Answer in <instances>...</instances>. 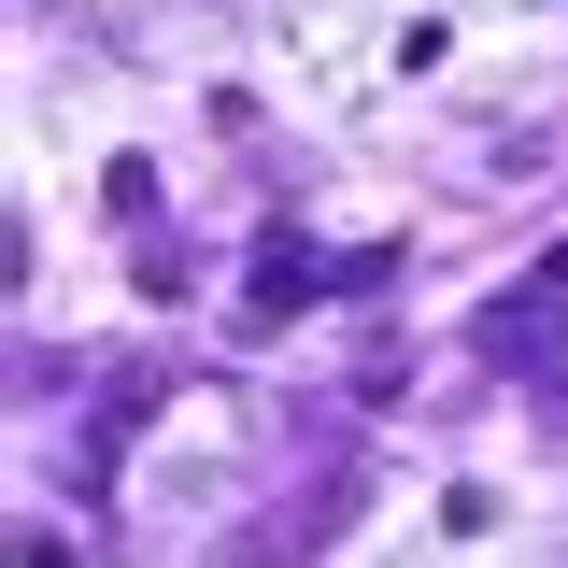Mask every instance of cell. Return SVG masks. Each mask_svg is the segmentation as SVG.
Here are the masks:
<instances>
[{"instance_id": "obj_3", "label": "cell", "mask_w": 568, "mask_h": 568, "mask_svg": "<svg viewBox=\"0 0 568 568\" xmlns=\"http://www.w3.org/2000/svg\"><path fill=\"white\" fill-rule=\"evenodd\" d=\"M100 200L129 213V227H156V156H114V171H100Z\"/></svg>"}, {"instance_id": "obj_1", "label": "cell", "mask_w": 568, "mask_h": 568, "mask_svg": "<svg viewBox=\"0 0 568 568\" xmlns=\"http://www.w3.org/2000/svg\"><path fill=\"white\" fill-rule=\"evenodd\" d=\"M484 355H497V369H526L540 398H568V298H555V284H511V298L484 313Z\"/></svg>"}, {"instance_id": "obj_2", "label": "cell", "mask_w": 568, "mask_h": 568, "mask_svg": "<svg viewBox=\"0 0 568 568\" xmlns=\"http://www.w3.org/2000/svg\"><path fill=\"white\" fill-rule=\"evenodd\" d=\"M327 284H342V256H313V242H256V284H242V342H271V327H298V313H313V298H327Z\"/></svg>"}]
</instances>
